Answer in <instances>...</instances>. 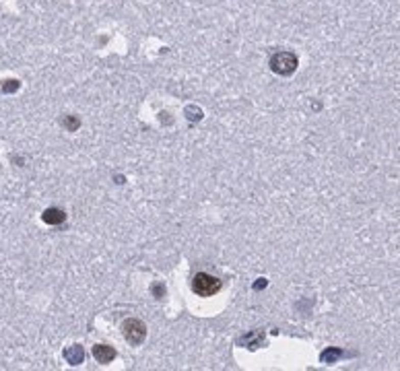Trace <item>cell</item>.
Returning a JSON list of instances; mask_svg holds the SVG:
<instances>
[{"mask_svg":"<svg viewBox=\"0 0 400 371\" xmlns=\"http://www.w3.org/2000/svg\"><path fill=\"white\" fill-rule=\"evenodd\" d=\"M221 281L213 275H207V273H198L194 279H192V291L200 297H213L221 291Z\"/></svg>","mask_w":400,"mask_h":371,"instance_id":"1","label":"cell"},{"mask_svg":"<svg viewBox=\"0 0 400 371\" xmlns=\"http://www.w3.org/2000/svg\"><path fill=\"white\" fill-rule=\"evenodd\" d=\"M297 56L295 54H291V52H279V54H274L272 58H270V68H272V72H277V75H281V77H289V75H293L295 72V68H297Z\"/></svg>","mask_w":400,"mask_h":371,"instance_id":"2","label":"cell"},{"mask_svg":"<svg viewBox=\"0 0 400 371\" xmlns=\"http://www.w3.org/2000/svg\"><path fill=\"white\" fill-rule=\"evenodd\" d=\"M122 332L130 344H140L146 336V326L140 320H136V317H130V320H126L122 324Z\"/></svg>","mask_w":400,"mask_h":371,"instance_id":"3","label":"cell"},{"mask_svg":"<svg viewBox=\"0 0 400 371\" xmlns=\"http://www.w3.org/2000/svg\"><path fill=\"white\" fill-rule=\"evenodd\" d=\"M93 357L97 359V363L108 365L110 361H114L116 351H114L112 347H108V344H95V347H93Z\"/></svg>","mask_w":400,"mask_h":371,"instance_id":"4","label":"cell"},{"mask_svg":"<svg viewBox=\"0 0 400 371\" xmlns=\"http://www.w3.org/2000/svg\"><path fill=\"white\" fill-rule=\"evenodd\" d=\"M41 219L47 225H60V223L66 221V215H64V210H60V208H47V210H43Z\"/></svg>","mask_w":400,"mask_h":371,"instance_id":"5","label":"cell"},{"mask_svg":"<svg viewBox=\"0 0 400 371\" xmlns=\"http://www.w3.org/2000/svg\"><path fill=\"white\" fill-rule=\"evenodd\" d=\"M64 359H66L70 365H81V363H83V359H85V351H83V347H81V344H72V347H68V349L64 351Z\"/></svg>","mask_w":400,"mask_h":371,"instance_id":"6","label":"cell"},{"mask_svg":"<svg viewBox=\"0 0 400 371\" xmlns=\"http://www.w3.org/2000/svg\"><path fill=\"white\" fill-rule=\"evenodd\" d=\"M338 357H342V351L340 349H328V351L322 353V361L324 363H334Z\"/></svg>","mask_w":400,"mask_h":371,"instance_id":"7","label":"cell"},{"mask_svg":"<svg viewBox=\"0 0 400 371\" xmlns=\"http://www.w3.org/2000/svg\"><path fill=\"white\" fill-rule=\"evenodd\" d=\"M19 87H21V83L17 79H9V81L3 83V87H0V93H15Z\"/></svg>","mask_w":400,"mask_h":371,"instance_id":"8","label":"cell"},{"mask_svg":"<svg viewBox=\"0 0 400 371\" xmlns=\"http://www.w3.org/2000/svg\"><path fill=\"white\" fill-rule=\"evenodd\" d=\"M62 124H64V126H66L70 132H74V130L79 128V124H81V122H79V118H74V116H64Z\"/></svg>","mask_w":400,"mask_h":371,"instance_id":"9","label":"cell"},{"mask_svg":"<svg viewBox=\"0 0 400 371\" xmlns=\"http://www.w3.org/2000/svg\"><path fill=\"white\" fill-rule=\"evenodd\" d=\"M151 291H153V295H155L157 299H161V297L165 295V287H163V285H153V289H151Z\"/></svg>","mask_w":400,"mask_h":371,"instance_id":"10","label":"cell"},{"mask_svg":"<svg viewBox=\"0 0 400 371\" xmlns=\"http://www.w3.org/2000/svg\"><path fill=\"white\" fill-rule=\"evenodd\" d=\"M264 287H266V279H260V281L254 285V289H256V291H258V289H264Z\"/></svg>","mask_w":400,"mask_h":371,"instance_id":"11","label":"cell"}]
</instances>
